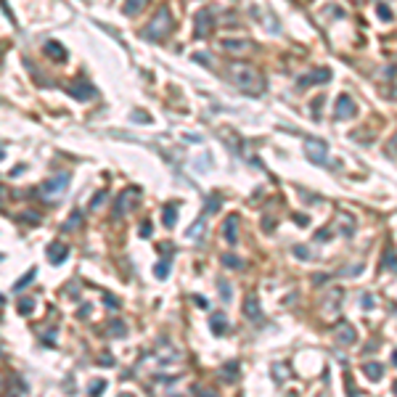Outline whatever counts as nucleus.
Listing matches in <instances>:
<instances>
[{
    "label": "nucleus",
    "mask_w": 397,
    "mask_h": 397,
    "mask_svg": "<svg viewBox=\"0 0 397 397\" xmlns=\"http://www.w3.org/2000/svg\"><path fill=\"white\" fill-rule=\"evenodd\" d=\"M231 82L246 95L265 93V77L249 64H231Z\"/></svg>",
    "instance_id": "1"
},
{
    "label": "nucleus",
    "mask_w": 397,
    "mask_h": 397,
    "mask_svg": "<svg viewBox=\"0 0 397 397\" xmlns=\"http://www.w3.org/2000/svg\"><path fill=\"white\" fill-rule=\"evenodd\" d=\"M170 29H172V16H170V11H167V8H156L154 19L148 22L146 32H143V37H146V40H162V37H164Z\"/></svg>",
    "instance_id": "2"
},
{
    "label": "nucleus",
    "mask_w": 397,
    "mask_h": 397,
    "mask_svg": "<svg viewBox=\"0 0 397 397\" xmlns=\"http://www.w3.org/2000/svg\"><path fill=\"white\" fill-rule=\"evenodd\" d=\"M69 188V172H58V175H53V178H48L43 183V188H40V193L48 201H56V196L58 193H64Z\"/></svg>",
    "instance_id": "3"
},
{
    "label": "nucleus",
    "mask_w": 397,
    "mask_h": 397,
    "mask_svg": "<svg viewBox=\"0 0 397 397\" xmlns=\"http://www.w3.org/2000/svg\"><path fill=\"white\" fill-rule=\"evenodd\" d=\"M304 154L310 156V162H318V164H328V146H326V140L304 138Z\"/></svg>",
    "instance_id": "4"
},
{
    "label": "nucleus",
    "mask_w": 397,
    "mask_h": 397,
    "mask_svg": "<svg viewBox=\"0 0 397 397\" xmlns=\"http://www.w3.org/2000/svg\"><path fill=\"white\" fill-rule=\"evenodd\" d=\"M334 114H336V119H352V117L357 114V103H355L352 98H350L347 93H342L339 98H336Z\"/></svg>",
    "instance_id": "5"
},
{
    "label": "nucleus",
    "mask_w": 397,
    "mask_h": 397,
    "mask_svg": "<svg viewBox=\"0 0 397 397\" xmlns=\"http://www.w3.org/2000/svg\"><path fill=\"white\" fill-rule=\"evenodd\" d=\"M214 27V19H212V11L201 8L196 14V37H207Z\"/></svg>",
    "instance_id": "6"
},
{
    "label": "nucleus",
    "mask_w": 397,
    "mask_h": 397,
    "mask_svg": "<svg viewBox=\"0 0 397 397\" xmlns=\"http://www.w3.org/2000/svg\"><path fill=\"white\" fill-rule=\"evenodd\" d=\"M67 257H69V246H67V244L56 241V244H50V246H48V262L61 265Z\"/></svg>",
    "instance_id": "7"
},
{
    "label": "nucleus",
    "mask_w": 397,
    "mask_h": 397,
    "mask_svg": "<svg viewBox=\"0 0 397 397\" xmlns=\"http://www.w3.org/2000/svg\"><path fill=\"white\" fill-rule=\"evenodd\" d=\"M69 93L74 95L77 101H90V98H95V88H93V85H85V82H74V85H69Z\"/></svg>",
    "instance_id": "8"
},
{
    "label": "nucleus",
    "mask_w": 397,
    "mask_h": 397,
    "mask_svg": "<svg viewBox=\"0 0 397 397\" xmlns=\"http://www.w3.org/2000/svg\"><path fill=\"white\" fill-rule=\"evenodd\" d=\"M223 48L231 50V53H249V50H255V43L252 40H223Z\"/></svg>",
    "instance_id": "9"
},
{
    "label": "nucleus",
    "mask_w": 397,
    "mask_h": 397,
    "mask_svg": "<svg viewBox=\"0 0 397 397\" xmlns=\"http://www.w3.org/2000/svg\"><path fill=\"white\" fill-rule=\"evenodd\" d=\"M328 80H331V71L323 67V69H315L307 77H302V80H299V88H307V85H312V82H328Z\"/></svg>",
    "instance_id": "10"
},
{
    "label": "nucleus",
    "mask_w": 397,
    "mask_h": 397,
    "mask_svg": "<svg viewBox=\"0 0 397 397\" xmlns=\"http://www.w3.org/2000/svg\"><path fill=\"white\" fill-rule=\"evenodd\" d=\"M223 236L228 244H238V220L236 217H228L223 223Z\"/></svg>",
    "instance_id": "11"
},
{
    "label": "nucleus",
    "mask_w": 397,
    "mask_h": 397,
    "mask_svg": "<svg viewBox=\"0 0 397 397\" xmlns=\"http://www.w3.org/2000/svg\"><path fill=\"white\" fill-rule=\"evenodd\" d=\"M381 268L397 273V252H395V244H387V249H384V257H381Z\"/></svg>",
    "instance_id": "12"
},
{
    "label": "nucleus",
    "mask_w": 397,
    "mask_h": 397,
    "mask_svg": "<svg viewBox=\"0 0 397 397\" xmlns=\"http://www.w3.org/2000/svg\"><path fill=\"white\" fill-rule=\"evenodd\" d=\"M204 228H207V217H204V214H201V217L196 220V223H193V225H191V228H188V231H186V236L191 238V241H199V238L204 236Z\"/></svg>",
    "instance_id": "13"
},
{
    "label": "nucleus",
    "mask_w": 397,
    "mask_h": 397,
    "mask_svg": "<svg viewBox=\"0 0 397 397\" xmlns=\"http://www.w3.org/2000/svg\"><path fill=\"white\" fill-rule=\"evenodd\" d=\"M355 328L350 326V323H342L339 326V331H336V339H339V344H352L355 342Z\"/></svg>",
    "instance_id": "14"
},
{
    "label": "nucleus",
    "mask_w": 397,
    "mask_h": 397,
    "mask_svg": "<svg viewBox=\"0 0 397 397\" xmlns=\"http://www.w3.org/2000/svg\"><path fill=\"white\" fill-rule=\"evenodd\" d=\"M45 53L53 58V61H64V58H67V50H64L56 40H48V43H45Z\"/></svg>",
    "instance_id": "15"
},
{
    "label": "nucleus",
    "mask_w": 397,
    "mask_h": 397,
    "mask_svg": "<svg viewBox=\"0 0 397 397\" xmlns=\"http://www.w3.org/2000/svg\"><path fill=\"white\" fill-rule=\"evenodd\" d=\"M210 326H212V331H214L217 336H223V334H225V331H228V321H225V315H223V312H214Z\"/></svg>",
    "instance_id": "16"
},
{
    "label": "nucleus",
    "mask_w": 397,
    "mask_h": 397,
    "mask_svg": "<svg viewBox=\"0 0 397 397\" xmlns=\"http://www.w3.org/2000/svg\"><path fill=\"white\" fill-rule=\"evenodd\" d=\"M244 310H246V315H249L252 321H255V318H257V321H262V310H259V302H257L255 297L246 299V307Z\"/></svg>",
    "instance_id": "17"
},
{
    "label": "nucleus",
    "mask_w": 397,
    "mask_h": 397,
    "mask_svg": "<svg viewBox=\"0 0 397 397\" xmlns=\"http://www.w3.org/2000/svg\"><path fill=\"white\" fill-rule=\"evenodd\" d=\"M363 374H366L371 381H379L384 376V368L379 366V363H368V366H363Z\"/></svg>",
    "instance_id": "18"
},
{
    "label": "nucleus",
    "mask_w": 397,
    "mask_h": 397,
    "mask_svg": "<svg viewBox=\"0 0 397 397\" xmlns=\"http://www.w3.org/2000/svg\"><path fill=\"white\" fill-rule=\"evenodd\" d=\"M148 5V0H125V14H140Z\"/></svg>",
    "instance_id": "19"
},
{
    "label": "nucleus",
    "mask_w": 397,
    "mask_h": 397,
    "mask_svg": "<svg viewBox=\"0 0 397 397\" xmlns=\"http://www.w3.org/2000/svg\"><path fill=\"white\" fill-rule=\"evenodd\" d=\"M376 16H379L381 22H387V24L395 19V14L389 11V5H387V3H379V5H376Z\"/></svg>",
    "instance_id": "20"
},
{
    "label": "nucleus",
    "mask_w": 397,
    "mask_h": 397,
    "mask_svg": "<svg viewBox=\"0 0 397 397\" xmlns=\"http://www.w3.org/2000/svg\"><path fill=\"white\" fill-rule=\"evenodd\" d=\"M32 278H35V268H32V270H29V273H27V276H24V278H19V281L14 283V291H22V289H27Z\"/></svg>",
    "instance_id": "21"
},
{
    "label": "nucleus",
    "mask_w": 397,
    "mask_h": 397,
    "mask_svg": "<svg viewBox=\"0 0 397 397\" xmlns=\"http://www.w3.org/2000/svg\"><path fill=\"white\" fill-rule=\"evenodd\" d=\"M175 217H178V207H167V210H164V225L172 228L175 225Z\"/></svg>",
    "instance_id": "22"
},
{
    "label": "nucleus",
    "mask_w": 397,
    "mask_h": 397,
    "mask_svg": "<svg viewBox=\"0 0 397 397\" xmlns=\"http://www.w3.org/2000/svg\"><path fill=\"white\" fill-rule=\"evenodd\" d=\"M154 276L156 278H167V276H170V262H167V259H164V262H159L154 268Z\"/></svg>",
    "instance_id": "23"
},
{
    "label": "nucleus",
    "mask_w": 397,
    "mask_h": 397,
    "mask_svg": "<svg viewBox=\"0 0 397 397\" xmlns=\"http://www.w3.org/2000/svg\"><path fill=\"white\" fill-rule=\"evenodd\" d=\"M80 220H82V214L80 212H71V217H69V223L64 225V233H69V231H74L77 225H80Z\"/></svg>",
    "instance_id": "24"
},
{
    "label": "nucleus",
    "mask_w": 397,
    "mask_h": 397,
    "mask_svg": "<svg viewBox=\"0 0 397 397\" xmlns=\"http://www.w3.org/2000/svg\"><path fill=\"white\" fill-rule=\"evenodd\" d=\"M223 265H225V268H236V270H241V259L233 257V255H223Z\"/></svg>",
    "instance_id": "25"
},
{
    "label": "nucleus",
    "mask_w": 397,
    "mask_h": 397,
    "mask_svg": "<svg viewBox=\"0 0 397 397\" xmlns=\"http://www.w3.org/2000/svg\"><path fill=\"white\" fill-rule=\"evenodd\" d=\"M103 387H106V381H103V379H95L93 384H90V395H93V397H98V395L103 392Z\"/></svg>",
    "instance_id": "26"
},
{
    "label": "nucleus",
    "mask_w": 397,
    "mask_h": 397,
    "mask_svg": "<svg viewBox=\"0 0 397 397\" xmlns=\"http://www.w3.org/2000/svg\"><path fill=\"white\" fill-rule=\"evenodd\" d=\"M32 310H35V302H32V299H24V302H19V312H22V315H29Z\"/></svg>",
    "instance_id": "27"
},
{
    "label": "nucleus",
    "mask_w": 397,
    "mask_h": 397,
    "mask_svg": "<svg viewBox=\"0 0 397 397\" xmlns=\"http://www.w3.org/2000/svg\"><path fill=\"white\" fill-rule=\"evenodd\" d=\"M294 255L302 257V259H307L310 257V249H307V246H294Z\"/></svg>",
    "instance_id": "28"
},
{
    "label": "nucleus",
    "mask_w": 397,
    "mask_h": 397,
    "mask_svg": "<svg viewBox=\"0 0 397 397\" xmlns=\"http://www.w3.org/2000/svg\"><path fill=\"white\" fill-rule=\"evenodd\" d=\"M220 294H223V299H225V302L231 299V286H228L225 281H220Z\"/></svg>",
    "instance_id": "29"
},
{
    "label": "nucleus",
    "mask_w": 397,
    "mask_h": 397,
    "mask_svg": "<svg viewBox=\"0 0 397 397\" xmlns=\"http://www.w3.org/2000/svg\"><path fill=\"white\" fill-rule=\"evenodd\" d=\"M363 302H366V304H363L366 310H371V307H374V297H371V294H366V297H363Z\"/></svg>",
    "instance_id": "30"
},
{
    "label": "nucleus",
    "mask_w": 397,
    "mask_h": 397,
    "mask_svg": "<svg viewBox=\"0 0 397 397\" xmlns=\"http://www.w3.org/2000/svg\"><path fill=\"white\" fill-rule=\"evenodd\" d=\"M151 231H154L151 225H140V236H151Z\"/></svg>",
    "instance_id": "31"
},
{
    "label": "nucleus",
    "mask_w": 397,
    "mask_h": 397,
    "mask_svg": "<svg viewBox=\"0 0 397 397\" xmlns=\"http://www.w3.org/2000/svg\"><path fill=\"white\" fill-rule=\"evenodd\" d=\"M199 397H217L214 392H204V389H199Z\"/></svg>",
    "instance_id": "32"
},
{
    "label": "nucleus",
    "mask_w": 397,
    "mask_h": 397,
    "mask_svg": "<svg viewBox=\"0 0 397 397\" xmlns=\"http://www.w3.org/2000/svg\"><path fill=\"white\" fill-rule=\"evenodd\" d=\"M392 363H395V366H397V350H395V355H392Z\"/></svg>",
    "instance_id": "33"
},
{
    "label": "nucleus",
    "mask_w": 397,
    "mask_h": 397,
    "mask_svg": "<svg viewBox=\"0 0 397 397\" xmlns=\"http://www.w3.org/2000/svg\"><path fill=\"white\" fill-rule=\"evenodd\" d=\"M395 395H397V381H395Z\"/></svg>",
    "instance_id": "34"
},
{
    "label": "nucleus",
    "mask_w": 397,
    "mask_h": 397,
    "mask_svg": "<svg viewBox=\"0 0 397 397\" xmlns=\"http://www.w3.org/2000/svg\"><path fill=\"white\" fill-rule=\"evenodd\" d=\"M0 159H3V148H0Z\"/></svg>",
    "instance_id": "35"
},
{
    "label": "nucleus",
    "mask_w": 397,
    "mask_h": 397,
    "mask_svg": "<svg viewBox=\"0 0 397 397\" xmlns=\"http://www.w3.org/2000/svg\"><path fill=\"white\" fill-rule=\"evenodd\" d=\"M352 3H363V0H352Z\"/></svg>",
    "instance_id": "36"
},
{
    "label": "nucleus",
    "mask_w": 397,
    "mask_h": 397,
    "mask_svg": "<svg viewBox=\"0 0 397 397\" xmlns=\"http://www.w3.org/2000/svg\"><path fill=\"white\" fill-rule=\"evenodd\" d=\"M0 259H3V257H0Z\"/></svg>",
    "instance_id": "37"
}]
</instances>
